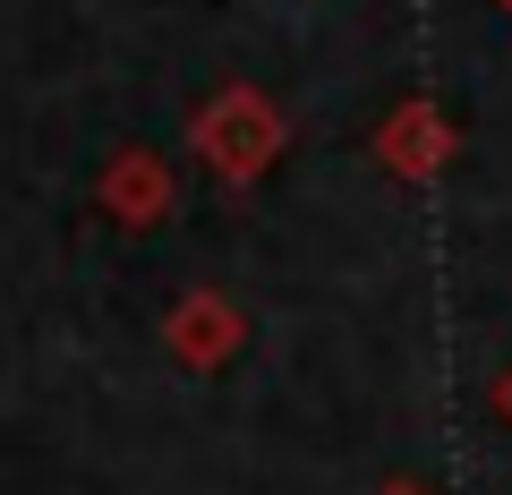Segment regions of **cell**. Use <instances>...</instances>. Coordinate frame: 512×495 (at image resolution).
Returning a JSON list of instances; mask_svg holds the SVG:
<instances>
[{
    "mask_svg": "<svg viewBox=\"0 0 512 495\" xmlns=\"http://www.w3.org/2000/svg\"><path fill=\"white\" fill-rule=\"evenodd\" d=\"M274 146H282L274 103H265V94H248V86H231V94L197 120V154L222 171V180H256V171L274 163Z\"/></svg>",
    "mask_w": 512,
    "mask_h": 495,
    "instance_id": "1",
    "label": "cell"
},
{
    "mask_svg": "<svg viewBox=\"0 0 512 495\" xmlns=\"http://www.w3.org/2000/svg\"><path fill=\"white\" fill-rule=\"evenodd\" d=\"M444 146H453V129H444L427 103H410V111H393V129H384V146H376V154H384L393 171H436V163H444Z\"/></svg>",
    "mask_w": 512,
    "mask_h": 495,
    "instance_id": "2",
    "label": "cell"
},
{
    "mask_svg": "<svg viewBox=\"0 0 512 495\" xmlns=\"http://www.w3.org/2000/svg\"><path fill=\"white\" fill-rule=\"evenodd\" d=\"M171 342H180V359L214 367L222 350H239V316L222 308V299H188V308L171 316Z\"/></svg>",
    "mask_w": 512,
    "mask_h": 495,
    "instance_id": "3",
    "label": "cell"
},
{
    "mask_svg": "<svg viewBox=\"0 0 512 495\" xmlns=\"http://www.w3.org/2000/svg\"><path fill=\"white\" fill-rule=\"evenodd\" d=\"M111 214H128V222H154V214H163V163H154V154L111 163Z\"/></svg>",
    "mask_w": 512,
    "mask_h": 495,
    "instance_id": "4",
    "label": "cell"
},
{
    "mask_svg": "<svg viewBox=\"0 0 512 495\" xmlns=\"http://www.w3.org/2000/svg\"><path fill=\"white\" fill-rule=\"evenodd\" d=\"M384 495H419V487H384Z\"/></svg>",
    "mask_w": 512,
    "mask_h": 495,
    "instance_id": "5",
    "label": "cell"
},
{
    "mask_svg": "<svg viewBox=\"0 0 512 495\" xmlns=\"http://www.w3.org/2000/svg\"><path fill=\"white\" fill-rule=\"evenodd\" d=\"M504 410H512V376H504Z\"/></svg>",
    "mask_w": 512,
    "mask_h": 495,
    "instance_id": "6",
    "label": "cell"
},
{
    "mask_svg": "<svg viewBox=\"0 0 512 495\" xmlns=\"http://www.w3.org/2000/svg\"><path fill=\"white\" fill-rule=\"evenodd\" d=\"M504 9H512V0H504Z\"/></svg>",
    "mask_w": 512,
    "mask_h": 495,
    "instance_id": "7",
    "label": "cell"
}]
</instances>
